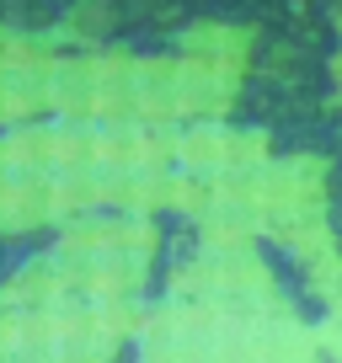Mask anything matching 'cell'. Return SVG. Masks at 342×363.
<instances>
[{"label": "cell", "instance_id": "cell-1", "mask_svg": "<svg viewBox=\"0 0 342 363\" xmlns=\"http://www.w3.org/2000/svg\"><path fill=\"white\" fill-rule=\"evenodd\" d=\"M337 91H342V54H337Z\"/></svg>", "mask_w": 342, "mask_h": 363}]
</instances>
